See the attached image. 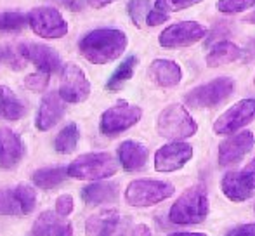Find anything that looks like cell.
<instances>
[{"label": "cell", "mask_w": 255, "mask_h": 236, "mask_svg": "<svg viewBox=\"0 0 255 236\" xmlns=\"http://www.w3.org/2000/svg\"><path fill=\"white\" fill-rule=\"evenodd\" d=\"M127 44V35L118 28H96L80 38L78 51L89 63L108 64L124 54Z\"/></svg>", "instance_id": "obj_1"}, {"label": "cell", "mask_w": 255, "mask_h": 236, "mask_svg": "<svg viewBox=\"0 0 255 236\" xmlns=\"http://www.w3.org/2000/svg\"><path fill=\"white\" fill-rule=\"evenodd\" d=\"M208 216V193L203 184L188 188L168 210V221L172 224H200Z\"/></svg>", "instance_id": "obj_2"}, {"label": "cell", "mask_w": 255, "mask_h": 236, "mask_svg": "<svg viewBox=\"0 0 255 236\" xmlns=\"http://www.w3.org/2000/svg\"><path fill=\"white\" fill-rule=\"evenodd\" d=\"M156 132L168 141H184L198 132V123L182 105H168L156 118Z\"/></svg>", "instance_id": "obj_3"}, {"label": "cell", "mask_w": 255, "mask_h": 236, "mask_svg": "<svg viewBox=\"0 0 255 236\" xmlns=\"http://www.w3.org/2000/svg\"><path fill=\"white\" fill-rule=\"evenodd\" d=\"M118 163L111 153H85L68 165V176L78 181H101L117 174Z\"/></svg>", "instance_id": "obj_4"}, {"label": "cell", "mask_w": 255, "mask_h": 236, "mask_svg": "<svg viewBox=\"0 0 255 236\" xmlns=\"http://www.w3.org/2000/svg\"><path fill=\"white\" fill-rule=\"evenodd\" d=\"M233 91H235V80L229 77H219L191 89L184 96V105L196 110L215 108L231 98Z\"/></svg>", "instance_id": "obj_5"}, {"label": "cell", "mask_w": 255, "mask_h": 236, "mask_svg": "<svg viewBox=\"0 0 255 236\" xmlns=\"http://www.w3.org/2000/svg\"><path fill=\"white\" fill-rule=\"evenodd\" d=\"M174 184L153 179H135L125 189V202L130 207H151L174 195Z\"/></svg>", "instance_id": "obj_6"}, {"label": "cell", "mask_w": 255, "mask_h": 236, "mask_svg": "<svg viewBox=\"0 0 255 236\" xmlns=\"http://www.w3.org/2000/svg\"><path fill=\"white\" fill-rule=\"evenodd\" d=\"M142 118V110L130 103H117L115 106L108 108L101 115L99 121V130L108 137H115V135L122 134V132L128 130L134 127L139 120Z\"/></svg>", "instance_id": "obj_7"}, {"label": "cell", "mask_w": 255, "mask_h": 236, "mask_svg": "<svg viewBox=\"0 0 255 236\" xmlns=\"http://www.w3.org/2000/svg\"><path fill=\"white\" fill-rule=\"evenodd\" d=\"M207 26L198 21H181L167 26L158 37V44L163 49L191 47L207 37Z\"/></svg>", "instance_id": "obj_8"}, {"label": "cell", "mask_w": 255, "mask_h": 236, "mask_svg": "<svg viewBox=\"0 0 255 236\" xmlns=\"http://www.w3.org/2000/svg\"><path fill=\"white\" fill-rule=\"evenodd\" d=\"M255 120V99L247 98L235 103L215 120L214 132L217 135H233Z\"/></svg>", "instance_id": "obj_9"}, {"label": "cell", "mask_w": 255, "mask_h": 236, "mask_svg": "<svg viewBox=\"0 0 255 236\" xmlns=\"http://www.w3.org/2000/svg\"><path fill=\"white\" fill-rule=\"evenodd\" d=\"M28 23L35 35L42 38H63L68 33V23L54 7H35L28 12Z\"/></svg>", "instance_id": "obj_10"}, {"label": "cell", "mask_w": 255, "mask_h": 236, "mask_svg": "<svg viewBox=\"0 0 255 236\" xmlns=\"http://www.w3.org/2000/svg\"><path fill=\"white\" fill-rule=\"evenodd\" d=\"M59 94L66 103L77 105L84 103L91 96V82H89L85 71L78 64L68 63L61 71Z\"/></svg>", "instance_id": "obj_11"}, {"label": "cell", "mask_w": 255, "mask_h": 236, "mask_svg": "<svg viewBox=\"0 0 255 236\" xmlns=\"http://www.w3.org/2000/svg\"><path fill=\"white\" fill-rule=\"evenodd\" d=\"M37 207V191L28 184L14 189H0V214L3 216H28Z\"/></svg>", "instance_id": "obj_12"}, {"label": "cell", "mask_w": 255, "mask_h": 236, "mask_svg": "<svg viewBox=\"0 0 255 236\" xmlns=\"http://www.w3.org/2000/svg\"><path fill=\"white\" fill-rule=\"evenodd\" d=\"M193 158V146L184 141H170L163 144L154 155L156 172H175Z\"/></svg>", "instance_id": "obj_13"}, {"label": "cell", "mask_w": 255, "mask_h": 236, "mask_svg": "<svg viewBox=\"0 0 255 236\" xmlns=\"http://www.w3.org/2000/svg\"><path fill=\"white\" fill-rule=\"evenodd\" d=\"M255 146V135L250 130H240L236 134L226 137L219 144V165L231 167L243 160V156L249 155Z\"/></svg>", "instance_id": "obj_14"}, {"label": "cell", "mask_w": 255, "mask_h": 236, "mask_svg": "<svg viewBox=\"0 0 255 236\" xmlns=\"http://www.w3.org/2000/svg\"><path fill=\"white\" fill-rule=\"evenodd\" d=\"M17 51L24 61L35 64L37 70L47 71L51 75L61 70V58L52 47H47L44 44H35V42H23L17 45Z\"/></svg>", "instance_id": "obj_15"}, {"label": "cell", "mask_w": 255, "mask_h": 236, "mask_svg": "<svg viewBox=\"0 0 255 236\" xmlns=\"http://www.w3.org/2000/svg\"><path fill=\"white\" fill-rule=\"evenodd\" d=\"M24 156V144L21 137L9 127L0 128V169H16Z\"/></svg>", "instance_id": "obj_16"}, {"label": "cell", "mask_w": 255, "mask_h": 236, "mask_svg": "<svg viewBox=\"0 0 255 236\" xmlns=\"http://www.w3.org/2000/svg\"><path fill=\"white\" fill-rule=\"evenodd\" d=\"M64 110H66V101L61 98L59 92L45 94L40 103V108H38L37 118H35V127L42 132L51 130L54 125L63 118Z\"/></svg>", "instance_id": "obj_17"}, {"label": "cell", "mask_w": 255, "mask_h": 236, "mask_svg": "<svg viewBox=\"0 0 255 236\" xmlns=\"http://www.w3.org/2000/svg\"><path fill=\"white\" fill-rule=\"evenodd\" d=\"M28 236H73V226L57 212L45 210L33 223Z\"/></svg>", "instance_id": "obj_18"}, {"label": "cell", "mask_w": 255, "mask_h": 236, "mask_svg": "<svg viewBox=\"0 0 255 236\" xmlns=\"http://www.w3.org/2000/svg\"><path fill=\"white\" fill-rule=\"evenodd\" d=\"M148 148L137 141H124L118 146V162H120L122 169L127 172H137L148 162Z\"/></svg>", "instance_id": "obj_19"}, {"label": "cell", "mask_w": 255, "mask_h": 236, "mask_svg": "<svg viewBox=\"0 0 255 236\" xmlns=\"http://www.w3.org/2000/svg\"><path fill=\"white\" fill-rule=\"evenodd\" d=\"M149 78L156 85L165 89L175 87L182 80V70L175 61L170 59H154L149 64Z\"/></svg>", "instance_id": "obj_20"}, {"label": "cell", "mask_w": 255, "mask_h": 236, "mask_svg": "<svg viewBox=\"0 0 255 236\" xmlns=\"http://www.w3.org/2000/svg\"><path fill=\"white\" fill-rule=\"evenodd\" d=\"M120 224V214L115 209L101 210L94 214L85 223V233L87 236H113Z\"/></svg>", "instance_id": "obj_21"}, {"label": "cell", "mask_w": 255, "mask_h": 236, "mask_svg": "<svg viewBox=\"0 0 255 236\" xmlns=\"http://www.w3.org/2000/svg\"><path fill=\"white\" fill-rule=\"evenodd\" d=\"M221 189L231 202H247L254 196V189L245 181L242 172H228L221 181Z\"/></svg>", "instance_id": "obj_22"}, {"label": "cell", "mask_w": 255, "mask_h": 236, "mask_svg": "<svg viewBox=\"0 0 255 236\" xmlns=\"http://www.w3.org/2000/svg\"><path fill=\"white\" fill-rule=\"evenodd\" d=\"M82 200L87 205H103L118 200L117 182H92L82 189Z\"/></svg>", "instance_id": "obj_23"}, {"label": "cell", "mask_w": 255, "mask_h": 236, "mask_svg": "<svg viewBox=\"0 0 255 236\" xmlns=\"http://www.w3.org/2000/svg\"><path fill=\"white\" fill-rule=\"evenodd\" d=\"M242 58V49L229 40H221L210 49V52L205 58L208 68H219L224 64H231Z\"/></svg>", "instance_id": "obj_24"}, {"label": "cell", "mask_w": 255, "mask_h": 236, "mask_svg": "<svg viewBox=\"0 0 255 236\" xmlns=\"http://www.w3.org/2000/svg\"><path fill=\"white\" fill-rule=\"evenodd\" d=\"M26 115V106L17 94L7 85H0V118L3 120H19Z\"/></svg>", "instance_id": "obj_25"}, {"label": "cell", "mask_w": 255, "mask_h": 236, "mask_svg": "<svg viewBox=\"0 0 255 236\" xmlns=\"http://www.w3.org/2000/svg\"><path fill=\"white\" fill-rule=\"evenodd\" d=\"M68 176V167H45L31 174V181L40 189H54L63 184Z\"/></svg>", "instance_id": "obj_26"}, {"label": "cell", "mask_w": 255, "mask_h": 236, "mask_svg": "<svg viewBox=\"0 0 255 236\" xmlns=\"http://www.w3.org/2000/svg\"><path fill=\"white\" fill-rule=\"evenodd\" d=\"M78 139H80V130L75 121L68 123L66 127L61 128V132L54 139V149L61 155H70L77 149Z\"/></svg>", "instance_id": "obj_27"}, {"label": "cell", "mask_w": 255, "mask_h": 236, "mask_svg": "<svg viewBox=\"0 0 255 236\" xmlns=\"http://www.w3.org/2000/svg\"><path fill=\"white\" fill-rule=\"evenodd\" d=\"M137 63H139L137 56H128V58L115 70V73L110 77V80L106 82L108 91H120V89L134 77V71H135Z\"/></svg>", "instance_id": "obj_28"}, {"label": "cell", "mask_w": 255, "mask_h": 236, "mask_svg": "<svg viewBox=\"0 0 255 236\" xmlns=\"http://www.w3.org/2000/svg\"><path fill=\"white\" fill-rule=\"evenodd\" d=\"M28 23V14L17 12V10H5L0 12V31L3 33H17L24 30Z\"/></svg>", "instance_id": "obj_29"}, {"label": "cell", "mask_w": 255, "mask_h": 236, "mask_svg": "<svg viewBox=\"0 0 255 236\" xmlns=\"http://www.w3.org/2000/svg\"><path fill=\"white\" fill-rule=\"evenodd\" d=\"M149 2L151 0H128L127 3V12L130 16L132 23L137 28H142V24L146 23V17L149 14Z\"/></svg>", "instance_id": "obj_30"}, {"label": "cell", "mask_w": 255, "mask_h": 236, "mask_svg": "<svg viewBox=\"0 0 255 236\" xmlns=\"http://www.w3.org/2000/svg\"><path fill=\"white\" fill-rule=\"evenodd\" d=\"M254 5L255 0H217V10L222 14H240Z\"/></svg>", "instance_id": "obj_31"}, {"label": "cell", "mask_w": 255, "mask_h": 236, "mask_svg": "<svg viewBox=\"0 0 255 236\" xmlns=\"http://www.w3.org/2000/svg\"><path fill=\"white\" fill-rule=\"evenodd\" d=\"M203 2V0H156L154 2V9L161 10V12H179V10L189 9V7L196 5V3Z\"/></svg>", "instance_id": "obj_32"}, {"label": "cell", "mask_w": 255, "mask_h": 236, "mask_svg": "<svg viewBox=\"0 0 255 236\" xmlns=\"http://www.w3.org/2000/svg\"><path fill=\"white\" fill-rule=\"evenodd\" d=\"M49 78H51V73L37 70L35 73L28 75V77L24 78V87L33 92H42L49 85Z\"/></svg>", "instance_id": "obj_33"}, {"label": "cell", "mask_w": 255, "mask_h": 236, "mask_svg": "<svg viewBox=\"0 0 255 236\" xmlns=\"http://www.w3.org/2000/svg\"><path fill=\"white\" fill-rule=\"evenodd\" d=\"M73 196L68 195V193H64V195L57 196L56 200V212L59 214V216L63 217H68L71 212H73Z\"/></svg>", "instance_id": "obj_34"}, {"label": "cell", "mask_w": 255, "mask_h": 236, "mask_svg": "<svg viewBox=\"0 0 255 236\" xmlns=\"http://www.w3.org/2000/svg\"><path fill=\"white\" fill-rule=\"evenodd\" d=\"M167 21H168V14L161 12V10L154 9V7L149 10L148 17H146V24H148V26H160V24L167 23Z\"/></svg>", "instance_id": "obj_35"}, {"label": "cell", "mask_w": 255, "mask_h": 236, "mask_svg": "<svg viewBox=\"0 0 255 236\" xmlns=\"http://www.w3.org/2000/svg\"><path fill=\"white\" fill-rule=\"evenodd\" d=\"M226 236H255V223L242 224V226L233 228Z\"/></svg>", "instance_id": "obj_36"}, {"label": "cell", "mask_w": 255, "mask_h": 236, "mask_svg": "<svg viewBox=\"0 0 255 236\" xmlns=\"http://www.w3.org/2000/svg\"><path fill=\"white\" fill-rule=\"evenodd\" d=\"M242 174L245 177V181L250 184V188L255 191V158L250 163H247V167L242 170Z\"/></svg>", "instance_id": "obj_37"}, {"label": "cell", "mask_w": 255, "mask_h": 236, "mask_svg": "<svg viewBox=\"0 0 255 236\" xmlns=\"http://www.w3.org/2000/svg\"><path fill=\"white\" fill-rule=\"evenodd\" d=\"M63 2V5L66 7V9L73 10V12H78V10H84L85 3L89 2V0H61Z\"/></svg>", "instance_id": "obj_38"}, {"label": "cell", "mask_w": 255, "mask_h": 236, "mask_svg": "<svg viewBox=\"0 0 255 236\" xmlns=\"http://www.w3.org/2000/svg\"><path fill=\"white\" fill-rule=\"evenodd\" d=\"M132 236H151V230H149L146 224H139V226L134 228Z\"/></svg>", "instance_id": "obj_39"}, {"label": "cell", "mask_w": 255, "mask_h": 236, "mask_svg": "<svg viewBox=\"0 0 255 236\" xmlns=\"http://www.w3.org/2000/svg\"><path fill=\"white\" fill-rule=\"evenodd\" d=\"M115 0H89V3H91L94 9H103V7L110 5V3H113Z\"/></svg>", "instance_id": "obj_40"}, {"label": "cell", "mask_w": 255, "mask_h": 236, "mask_svg": "<svg viewBox=\"0 0 255 236\" xmlns=\"http://www.w3.org/2000/svg\"><path fill=\"white\" fill-rule=\"evenodd\" d=\"M168 236H207V235H203V233H186V231H177V233H170Z\"/></svg>", "instance_id": "obj_41"}, {"label": "cell", "mask_w": 255, "mask_h": 236, "mask_svg": "<svg viewBox=\"0 0 255 236\" xmlns=\"http://www.w3.org/2000/svg\"><path fill=\"white\" fill-rule=\"evenodd\" d=\"M245 21H247V23H252V24H255V10H254L252 14H250V16H247V17H245Z\"/></svg>", "instance_id": "obj_42"}, {"label": "cell", "mask_w": 255, "mask_h": 236, "mask_svg": "<svg viewBox=\"0 0 255 236\" xmlns=\"http://www.w3.org/2000/svg\"><path fill=\"white\" fill-rule=\"evenodd\" d=\"M0 59H2V52H0Z\"/></svg>", "instance_id": "obj_43"}]
</instances>
